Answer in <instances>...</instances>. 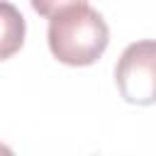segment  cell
<instances>
[{
    "mask_svg": "<svg viewBox=\"0 0 156 156\" xmlns=\"http://www.w3.org/2000/svg\"><path fill=\"white\" fill-rule=\"evenodd\" d=\"M0 156H15V154H12V149H10V146L0 144Z\"/></svg>",
    "mask_w": 156,
    "mask_h": 156,
    "instance_id": "277c9868",
    "label": "cell"
},
{
    "mask_svg": "<svg viewBox=\"0 0 156 156\" xmlns=\"http://www.w3.org/2000/svg\"><path fill=\"white\" fill-rule=\"evenodd\" d=\"M27 24L12 2H0V61L17 54L24 44Z\"/></svg>",
    "mask_w": 156,
    "mask_h": 156,
    "instance_id": "3957f363",
    "label": "cell"
},
{
    "mask_svg": "<svg viewBox=\"0 0 156 156\" xmlns=\"http://www.w3.org/2000/svg\"><path fill=\"white\" fill-rule=\"evenodd\" d=\"M32 7L49 20L46 39L54 58L66 66H90L95 63L107 44L110 29L102 15L85 0L71 2H39L34 0Z\"/></svg>",
    "mask_w": 156,
    "mask_h": 156,
    "instance_id": "6da1fadb",
    "label": "cell"
},
{
    "mask_svg": "<svg viewBox=\"0 0 156 156\" xmlns=\"http://www.w3.org/2000/svg\"><path fill=\"white\" fill-rule=\"evenodd\" d=\"M156 44L154 39L134 41L129 44L117 66H115V83L122 93V98L132 105H151L156 98Z\"/></svg>",
    "mask_w": 156,
    "mask_h": 156,
    "instance_id": "7a4b0ae2",
    "label": "cell"
}]
</instances>
